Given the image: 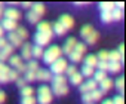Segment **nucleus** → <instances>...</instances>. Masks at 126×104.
I'll use <instances>...</instances> for the list:
<instances>
[{"mask_svg":"<svg viewBox=\"0 0 126 104\" xmlns=\"http://www.w3.org/2000/svg\"><path fill=\"white\" fill-rule=\"evenodd\" d=\"M6 45H8V40H6L5 37H2V39H0V49H3Z\"/></svg>","mask_w":126,"mask_h":104,"instance_id":"nucleus-52","label":"nucleus"},{"mask_svg":"<svg viewBox=\"0 0 126 104\" xmlns=\"http://www.w3.org/2000/svg\"><path fill=\"white\" fill-rule=\"evenodd\" d=\"M21 63H22V60H21L19 55H12V57L9 58V67H11V69H16Z\"/></svg>","mask_w":126,"mask_h":104,"instance_id":"nucleus-25","label":"nucleus"},{"mask_svg":"<svg viewBox=\"0 0 126 104\" xmlns=\"http://www.w3.org/2000/svg\"><path fill=\"white\" fill-rule=\"evenodd\" d=\"M122 70V63H113V61H108V67H107V71H111V73H117Z\"/></svg>","mask_w":126,"mask_h":104,"instance_id":"nucleus-26","label":"nucleus"},{"mask_svg":"<svg viewBox=\"0 0 126 104\" xmlns=\"http://www.w3.org/2000/svg\"><path fill=\"white\" fill-rule=\"evenodd\" d=\"M89 94H91L92 103H94V101H99V100L102 98V92H101L99 89H95V91H92V92H89Z\"/></svg>","mask_w":126,"mask_h":104,"instance_id":"nucleus-37","label":"nucleus"},{"mask_svg":"<svg viewBox=\"0 0 126 104\" xmlns=\"http://www.w3.org/2000/svg\"><path fill=\"white\" fill-rule=\"evenodd\" d=\"M52 86L55 85H67V77L64 74H59V76H52Z\"/></svg>","mask_w":126,"mask_h":104,"instance_id":"nucleus-20","label":"nucleus"},{"mask_svg":"<svg viewBox=\"0 0 126 104\" xmlns=\"http://www.w3.org/2000/svg\"><path fill=\"white\" fill-rule=\"evenodd\" d=\"M108 61H113V63H120V61H122L120 55L117 54V51H111V52H108Z\"/></svg>","mask_w":126,"mask_h":104,"instance_id":"nucleus-35","label":"nucleus"},{"mask_svg":"<svg viewBox=\"0 0 126 104\" xmlns=\"http://www.w3.org/2000/svg\"><path fill=\"white\" fill-rule=\"evenodd\" d=\"M107 67H108L107 61H98V64H96V69L99 71H107Z\"/></svg>","mask_w":126,"mask_h":104,"instance_id":"nucleus-47","label":"nucleus"},{"mask_svg":"<svg viewBox=\"0 0 126 104\" xmlns=\"http://www.w3.org/2000/svg\"><path fill=\"white\" fill-rule=\"evenodd\" d=\"M40 67H39V63L36 61V60H30L28 61V64H27V70L28 71H37Z\"/></svg>","mask_w":126,"mask_h":104,"instance_id":"nucleus-36","label":"nucleus"},{"mask_svg":"<svg viewBox=\"0 0 126 104\" xmlns=\"http://www.w3.org/2000/svg\"><path fill=\"white\" fill-rule=\"evenodd\" d=\"M105 77H107V71H99V70H95V73H94V80H95L96 83H101Z\"/></svg>","mask_w":126,"mask_h":104,"instance_id":"nucleus-29","label":"nucleus"},{"mask_svg":"<svg viewBox=\"0 0 126 104\" xmlns=\"http://www.w3.org/2000/svg\"><path fill=\"white\" fill-rule=\"evenodd\" d=\"M31 11L36 15H39V17H43L46 14V8H45L43 3H34V5H31Z\"/></svg>","mask_w":126,"mask_h":104,"instance_id":"nucleus-17","label":"nucleus"},{"mask_svg":"<svg viewBox=\"0 0 126 104\" xmlns=\"http://www.w3.org/2000/svg\"><path fill=\"white\" fill-rule=\"evenodd\" d=\"M52 33H53V34H56V36H64V34L67 33V30L61 25V22H58V21H56V22L52 25Z\"/></svg>","mask_w":126,"mask_h":104,"instance_id":"nucleus-18","label":"nucleus"},{"mask_svg":"<svg viewBox=\"0 0 126 104\" xmlns=\"http://www.w3.org/2000/svg\"><path fill=\"white\" fill-rule=\"evenodd\" d=\"M70 82H71V85H74V86H80V85L83 83V76L77 71V73H74V74L70 77Z\"/></svg>","mask_w":126,"mask_h":104,"instance_id":"nucleus-22","label":"nucleus"},{"mask_svg":"<svg viewBox=\"0 0 126 104\" xmlns=\"http://www.w3.org/2000/svg\"><path fill=\"white\" fill-rule=\"evenodd\" d=\"M117 54H119V55H120V58L123 60V57H125V45H120V46H119Z\"/></svg>","mask_w":126,"mask_h":104,"instance_id":"nucleus-51","label":"nucleus"},{"mask_svg":"<svg viewBox=\"0 0 126 104\" xmlns=\"http://www.w3.org/2000/svg\"><path fill=\"white\" fill-rule=\"evenodd\" d=\"M76 5H77V6H86V5H88V3H85V2H77V3H76Z\"/></svg>","mask_w":126,"mask_h":104,"instance_id":"nucleus-56","label":"nucleus"},{"mask_svg":"<svg viewBox=\"0 0 126 104\" xmlns=\"http://www.w3.org/2000/svg\"><path fill=\"white\" fill-rule=\"evenodd\" d=\"M15 82H16L18 88H21V89H22L24 86H27V82H25V79H24V77H18V79H16Z\"/></svg>","mask_w":126,"mask_h":104,"instance_id":"nucleus-50","label":"nucleus"},{"mask_svg":"<svg viewBox=\"0 0 126 104\" xmlns=\"http://www.w3.org/2000/svg\"><path fill=\"white\" fill-rule=\"evenodd\" d=\"M15 33L18 34V37H19L21 40H22V39H27V37H28V30H27L25 27H19V25H18V28L15 30Z\"/></svg>","mask_w":126,"mask_h":104,"instance_id":"nucleus-32","label":"nucleus"},{"mask_svg":"<svg viewBox=\"0 0 126 104\" xmlns=\"http://www.w3.org/2000/svg\"><path fill=\"white\" fill-rule=\"evenodd\" d=\"M61 55H62V51H61V46H58V45H50L45 52H43V61L46 63V64H52L53 61H56L58 58H61Z\"/></svg>","mask_w":126,"mask_h":104,"instance_id":"nucleus-1","label":"nucleus"},{"mask_svg":"<svg viewBox=\"0 0 126 104\" xmlns=\"http://www.w3.org/2000/svg\"><path fill=\"white\" fill-rule=\"evenodd\" d=\"M36 80H40V82H50L52 80V73L46 69H39L36 71Z\"/></svg>","mask_w":126,"mask_h":104,"instance_id":"nucleus-7","label":"nucleus"},{"mask_svg":"<svg viewBox=\"0 0 126 104\" xmlns=\"http://www.w3.org/2000/svg\"><path fill=\"white\" fill-rule=\"evenodd\" d=\"M102 104H113V101L111 100H105V101H102Z\"/></svg>","mask_w":126,"mask_h":104,"instance_id":"nucleus-58","label":"nucleus"},{"mask_svg":"<svg viewBox=\"0 0 126 104\" xmlns=\"http://www.w3.org/2000/svg\"><path fill=\"white\" fill-rule=\"evenodd\" d=\"M83 77H92L94 76V73H95V70L92 69V67H88V66H83L82 67V71H79Z\"/></svg>","mask_w":126,"mask_h":104,"instance_id":"nucleus-28","label":"nucleus"},{"mask_svg":"<svg viewBox=\"0 0 126 104\" xmlns=\"http://www.w3.org/2000/svg\"><path fill=\"white\" fill-rule=\"evenodd\" d=\"M12 55H14V46H11V45L8 43L3 49H0V63H5V61L9 60Z\"/></svg>","mask_w":126,"mask_h":104,"instance_id":"nucleus-8","label":"nucleus"},{"mask_svg":"<svg viewBox=\"0 0 126 104\" xmlns=\"http://www.w3.org/2000/svg\"><path fill=\"white\" fill-rule=\"evenodd\" d=\"M8 43L11 45V46H14V48H16V46H22V40L18 37V34L15 33V31H11L9 34H8Z\"/></svg>","mask_w":126,"mask_h":104,"instance_id":"nucleus-14","label":"nucleus"},{"mask_svg":"<svg viewBox=\"0 0 126 104\" xmlns=\"http://www.w3.org/2000/svg\"><path fill=\"white\" fill-rule=\"evenodd\" d=\"M52 98H53V94H52V91H50V88L47 85H42L37 89V98H36V101L39 104H50Z\"/></svg>","mask_w":126,"mask_h":104,"instance_id":"nucleus-2","label":"nucleus"},{"mask_svg":"<svg viewBox=\"0 0 126 104\" xmlns=\"http://www.w3.org/2000/svg\"><path fill=\"white\" fill-rule=\"evenodd\" d=\"M94 31H95V30H94V27H92V25H89V24H86V25H83V27L80 28V36H82L83 39H86V37H88V36H91Z\"/></svg>","mask_w":126,"mask_h":104,"instance_id":"nucleus-21","label":"nucleus"},{"mask_svg":"<svg viewBox=\"0 0 126 104\" xmlns=\"http://www.w3.org/2000/svg\"><path fill=\"white\" fill-rule=\"evenodd\" d=\"M31 48H33L31 43H24L21 46V55H19L21 60H27V61L33 60V57H31Z\"/></svg>","mask_w":126,"mask_h":104,"instance_id":"nucleus-10","label":"nucleus"},{"mask_svg":"<svg viewBox=\"0 0 126 104\" xmlns=\"http://www.w3.org/2000/svg\"><path fill=\"white\" fill-rule=\"evenodd\" d=\"M2 15H3V5L0 3V18H2Z\"/></svg>","mask_w":126,"mask_h":104,"instance_id":"nucleus-57","label":"nucleus"},{"mask_svg":"<svg viewBox=\"0 0 126 104\" xmlns=\"http://www.w3.org/2000/svg\"><path fill=\"white\" fill-rule=\"evenodd\" d=\"M114 85H116V88H117L119 92H123L125 91V79L123 77H119L117 80H114Z\"/></svg>","mask_w":126,"mask_h":104,"instance_id":"nucleus-40","label":"nucleus"},{"mask_svg":"<svg viewBox=\"0 0 126 104\" xmlns=\"http://www.w3.org/2000/svg\"><path fill=\"white\" fill-rule=\"evenodd\" d=\"M101 19L105 24L113 22V19H111V11H101Z\"/></svg>","mask_w":126,"mask_h":104,"instance_id":"nucleus-31","label":"nucleus"},{"mask_svg":"<svg viewBox=\"0 0 126 104\" xmlns=\"http://www.w3.org/2000/svg\"><path fill=\"white\" fill-rule=\"evenodd\" d=\"M27 21L31 22V24H39V22H40V17L36 15L33 11H28V12H27Z\"/></svg>","mask_w":126,"mask_h":104,"instance_id":"nucleus-27","label":"nucleus"},{"mask_svg":"<svg viewBox=\"0 0 126 104\" xmlns=\"http://www.w3.org/2000/svg\"><path fill=\"white\" fill-rule=\"evenodd\" d=\"M98 61H107L108 63V52L107 51H99V54L96 55Z\"/></svg>","mask_w":126,"mask_h":104,"instance_id":"nucleus-45","label":"nucleus"},{"mask_svg":"<svg viewBox=\"0 0 126 104\" xmlns=\"http://www.w3.org/2000/svg\"><path fill=\"white\" fill-rule=\"evenodd\" d=\"M0 25H2V28L5 30V31H15L16 28H18V22H15V21H11V19H2V22H0Z\"/></svg>","mask_w":126,"mask_h":104,"instance_id":"nucleus-13","label":"nucleus"},{"mask_svg":"<svg viewBox=\"0 0 126 104\" xmlns=\"http://www.w3.org/2000/svg\"><path fill=\"white\" fill-rule=\"evenodd\" d=\"M37 31L39 33H49V31H52V25L49 22H39L37 24Z\"/></svg>","mask_w":126,"mask_h":104,"instance_id":"nucleus-24","label":"nucleus"},{"mask_svg":"<svg viewBox=\"0 0 126 104\" xmlns=\"http://www.w3.org/2000/svg\"><path fill=\"white\" fill-rule=\"evenodd\" d=\"M21 104H37V101H36L34 95L33 97H22L21 98Z\"/></svg>","mask_w":126,"mask_h":104,"instance_id":"nucleus-43","label":"nucleus"},{"mask_svg":"<svg viewBox=\"0 0 126 104\" xmlns=\"http://www.w3.org/2000/svg\"><path fill=\"white\" fill-rule=\"evenodd\" d=\"M3 15H5V19H11V21H15V22L21 18L19 11L15 9V8H8L6 11H3Z\"/></svg>","mask_w":126,"mask_h":104,"instance_id":"nucleus-6","label":"nucleus"},{"mask_svg":"<svg viewBox=\"0 0 126 104\" xmlns=\"http://www.w3.org/2000/svg\"><path fill=\"white\" fill-rule=\"evenodd\" d=\"M24 79H25V82L28 83V82H34L36 80V71H25L24 73Z\"/></svg>","mask_w":126,"mask_h":104,"instance_id":"nucleus-39","label":"nucleus"},{"mask_svg":"<svg viewBox=\"0 0 126 104\" xmlns=\"http://www.w3.org/2000/svg\"><path fill=\"white\" fill-rule=\"evenodd\" d=\"M15 70L18 71V74H19V73H22V74H24V73L27 71V64H24V63H21V64H19V66H18V67L15 69Z\"/></svg>","mask_w":126,"mask_h":104,"instance_id":"nucleus-49","label":"nucleus"},{"mask_svg":"<svg viewBox=\"0 0 126 104\" xmlns=\"http://www.w3.org/2000/svg\"><path fill=\"white\" fill-rule=\"evenodd\" d=\"M3 36H5V30L2 28V25H0V39H2Z\"/></svg>","mask_w":126,"mask_h":104,"instance_id":"nucleus-55","label":"nucleus"},{"mask_svg":"<svg viewBox=\"0 0 126 104\" xmlns=\"http://www.w3.org/2000/svg\"><path fill=\"white\" fill-rule=\"evenodd\" d=\"M99 8H101V11H113L114 9V3H111V2H102L99 5Z\"/></svg>","mask_w":126,"mask_h":104,"instance_id":"nucleus-42","label":"nucleus"},{"mask_svg":"<svg viewBox=\"0 0 126 104\" xmlns=\"http://www.w3.org/2000/svg\"><path fill=\"white\" fill-rule=\"evenodd\" d=\"M76 43H77V40H76L74 37H70V39H67V40H65V43H64V46L61 48V51L64 52V54L70 55L71 52L74 51V48H76Z\"/></svg>","mask_w":126,"mask_h":104,"instance_id":"nucleus-9","label":"nucleus"},{"mask_svg":"<svg viewBox=\"0 0 126 104\" xmlns=\"http://www.w3.org/2000/svg\"><path fill=\"white\" fill-rule=\"evenodd\" d=\"M43 52H45V49L36 45V46L31 48V57H33V58H42V57H43Z\"/></svg>","mask_w":126,"mask_h":104,"instance_id":"nucleus-23","label":"nucleus"},{"mask_svg":"<svg viewBox=\"0 0 126 104\" xmlns=\"http://www.w3.org/2000/svg\"><path fill=\"white\" fill-rule=\"evenodd\" d=\"M111 101H113V104H125V98L122 95H116Z\"/></svg>","mask_w":126,"mask_h":104,"instance_id":"nucleus-48","label":"nucleus"},{"mask_svg":"<svg viewBox=\"0 0 126 104\" xmlns=\"http://www.w3.org/2000/svg\"><path fill=\"white\" fill-rule=\"evenodd\" d=\"M99 85H101V89H99V91L104 94V92H108V91L113 88V85H114V80H113V79H110V77H105V79H104V80H102Z\"/></svg>","mask_w":126,"mask_h":104,"instance_id":"nucleus-16","label":"nucleus"},{"mask_svg":"<svg viewBox=\"0 0 126 104\" xmlns=\"http://www.w3.org/2000/svg\"><path fill=\"white\" fill-rule=\"evenodd\" d=\"M68 57H70V60H71L73 63H80L83 55H80V54H77V52H74V51H73V52H71V54H70Z\"/></svg>","mask_w":126,"mask_h":104,"instance_id":"nucleus-44","label":"nucleus"},{"mask_svg":"<svg viewBox=\"0 0 126 104\" xmlns=\"http://www.w3.org/2000/svg\"><path fill=\"white\" fill-rule=\"evenodd\" d=\"M11 67L5 63H0V83H8V73H9Z\"/></svg>","mask_w":126,"mask_h":104,"instance_id":"nucleus-15","label":"nucleus"},{"mask_svg":"<svg viewBox=\"0 0 126 104\" xmlns=\"http://www.w3.org/2000/svg\"><path fill=\"white\" fill-rule=\"evenodd\" d=\"M98 37H99V34H98V31L95 30V31H94V33H92L91 36H88V37L85 39V42H86L88 45H94V43H96ZM86 43H85V45H86Z\"/></svg>","mask_w":126,"mask_h":104,"instance_id":"nucleus-33","label":"nucleus"},{"mask_svg":"<svg viewBox=\"0 0 126 104\" xmlns=\"http://www.w3.org/2000/svg\"><path fill=\"white\" fill-rule=\"evenodd\" d=\"M52 36H53V33H52V31H49V33H39V31H37V33L34 34V42H36V45H37V46L43 48V46L49 45V42H50Z\"/></svg>","mask_w":126,"mask_h":104,"instance_id":"nucleus-4","label":"nucleus"},{"mask_svg":"<svg viewBox=\"0 0 126 104\" xmlns=\"http://www.w3.org/2000/svg\"><path fill=\"white\" fill-rule=\"evenodd\" d=\"M86 48H88V46H86L85 43H79V42H77V43H76V48H74V52H77V54L83 55L85 52H86Z\"/></svg>","mask_w":126,"mask_h":104,"instance_id":"nucleus-41","label":"nucleus"},{"mask_svg":"<svg viewBox=\"0 0 126 104\" xmlns=\"http://www.w3.org/2000/svg\"><path fill=\"white\" fill-rule=\"evenodd\" d=\"M5 100H6V94H5L3 91H0V104H3Z\"/></svg>","mask_w":126,"mask_h":104,"instance_id":"nucleus-53","label":"nucleus"},{"mask_svg":"<svg viewBox=\"0 0 126 104\" xmlns=\"http://www.w3.org/2000/svg\"><path fill=\"white\" fill-rule=\"evenodd\" d=\"M58 22H61V25L64 27L65 30H70V28L74 27V19H73V17H70V15H62Z\"/></svg>","mask_w":126,"mask_h":104,"instance_id":"nucleus-11","label":"nucleus"},{"mask_svg":"<svg viewBox=\"0 0 126 104\" xmlns=\"http://www.w3.org/2000/svg\"><path fill=\"white\" fill-rule=\"evenodd\" d=\"M67 66H68V63H67V60L65 58H58L56 61H53L52 64H50V73H53L55 76H59V74H64L65 73V69H67Z\"/></svg>","mask_w":126,"mask_h":104,"instance_id":"nucleus-3","label":"nucleus"},{"mask_svg":"<svg viewBox=\"0 0 126 104\" xmlns=\"http://www.w3.org/2000/svg\"><path fill=\"white\" fill-rule=\"evenodd\" d=\"M50 91L56 97H64V95L68 94V85H55V86H52Z\"/></svg>","mask_w":126,"mask_h":104,"instance_id":"nucleus-12","label":"nucleus"},{"mask_svg":"<svg viewBox=\"0 0 126 104\" xmlns=\"http://www.w3.org/2000/svg\"><path fill=\"white\" fill-rule=\"evenodd\" d=\"M33 94H34V88L33 86H24L22 89H21V98L22 97H33Z\"/></svg>","mask_w":126,"mask_h":104,"instance_id":"nucleus-34","label":"nucleus"},{"mask_svg":"<svg viewBox=\"0 0 126 104\" xmlns=\"http://www.w3.org/2000/svg\"><path fill=\"white\" fill-rule=\"evenodd\" d=\"M96 64H98V58H96V55L91 54V55H88V57L85 58V66L95 69V67H96Z\"/></svg>","mask_w":126,"mask_h":104,"instance_id":"nucleus-19","label":"nucleus"},{"mask_svg":"<svg viewBox=\"0 0 126 104\" xmlns=\"http://www.w3.org/2000/svg\"><path fill=\"white\" fill-rule=\"evenodd\" d=\"M122 18H123V11L114 8V9L111 11V19H113V21H120Z\"/></svg>","mask_w":126,"mask_h":104,"instance_id":"nucleus-30","label":"nucleus"},{"mask_svg":"<svg viewBox=\"0 0 126 104\" xmlns=\"http://www.w3.org/2000/svg\"><path fill=\"white\" fill-rule=\"evenodd\" d=\"M22 8H31V3H28V2H24V3H22Z\"/></svg>","mask_w":126,"mask_h":104,"instance_id":"nucleus-54","label":"nucleus"},{"mask_svg":"<svg viewBox=\"0 0 126 104\" xmlns=\"http://www.w3.org/2000/svg\"><path fill=\"white\" fill-rule=\"evenodd\" d=\"M74 73H77V69H76V66H74V64H71V66H67V69H65V74H67L68 77H71Z\"/></svg>","mask_w":126,"mask_h":104,"instance_id":"nucleus-46","label":"nucleus"},{"mask_svg":"<svg viewBox=\"0 0 126 104\" xmlns=\"http://www.w3.org/2000/svg\"><path fill=\"white\" fill-rule=\"evenodd\" d=\"M18 77H19L18 71H16L15 69H11V70H9V73H8V80H9V82H15Z\"/></svg>","mask_w":126,"mask_h":104,"instance_id":"nucleus-38","label":"nucleus"},{"mask_svg":"<svg viewBox=\"0 0 126 104\" xmlns=\"http://www.w3.org/2000/svg\"><path fill=\"white\" fill-rule=\"evenodd\" d=\"M96 85H98V83H96L94 79H88V80H85V82L80 85V92H82V94L92 92V91L96 89Z\"/></svg>","mask_w":126,"mask_h":104,"instance_id":"nucleus-5","label":"nucleus"}]
</instances>
